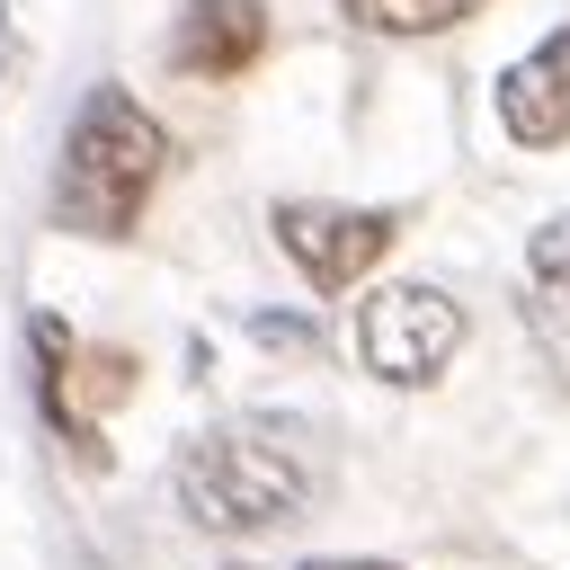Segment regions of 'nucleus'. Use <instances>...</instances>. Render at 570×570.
Masks as SVG:
<instances>
[{
    "label": "nucleus",
    "instance_id": "obj_1",
    "mask_svg": "<svg viewBox=\"0 0 570 570\" xmlns=\"http://www.w3.org/2000/svg\"><path fill=\"white\" fill-rule=\"evenodd\" d=\"M160 169H169L160 116L125 80H98L71 107V134H62V160H53V232H71V240H125L142 223Z\"/></svg>",
    "mask_w": 570,
    "mask_h": 570
},
{
    "label": "nucleus",
    "instance_id": "obj_2",
    "mask_svg": "<svg viewBox=\"0 0 570 570\" xmlns=\"http://www.w3.org/2000/svg\"><path fill=\"white\" fill-rule=\"evenodd\" d=\"M312 454L294 445L285 419H240V428H205L178 445L169 463V490L187 508V525L205 534H267L285 517L312 508Z\"/></svg>",
    "mask_w": 570,
    "mask_h": 570
},
{
    "label": "nucleus",
    "instance_id": "obj_3",
    "mask_svg": "<svg viewBox=\"0 0 570 570\" xmlns=\"http://www.w3.org/2000/svg\"><path fill=\"white\" fill-rule=\"evenodd\" d=\"M454 347H463V312L436 285H383V294L356 303V356L383 383H410L419 392V383H436L454 365Z\"/></svg>",
    "mask_w": 570,
    "mask_h": 570
},
{
    "label": "nucleus",
    "instance_id": "obj_4",
    "mask_svg": "<svg viewBox=\"0 0 570 570\" xmlns=\"http://www.w3.org/2000/svg\"><path fill=\"white\" fill-rule=\"evenodd\" d=\"M267 223H276V249L303 267L312 294L365 285V276L383 267V249L401 240V223H392L383 205H321V196H285Z\"/></svg>",
    "mask_w": 570,
    "mask_h": 570
},
{
    "label": "nucleus",
    "instance_id": "obj_5",
    "mask_svg": "<svg viewBox=\"0 0 570 570\" xmlns=\"http://www.w3.org/2000/svg\"><path fill=\"white\" fill-rule=\"evenodd\" d=\"M499 125H508V142H525V151L570 142V27H552L534 53H517V62L499 71Z\"/></svg>",
    "mask_w": 570,
    "mask_h": 570
},
{
    "label": "nucleus",
    "instance_id": "obj_6",
    "mask_svg": "<svg viewBox=\"0 0 570 570\" xmlns=\"http://www.w3.org/2000/svg\"><path fill=\"white\" fill-rule=\"evenodd\" d=\"M258 53H267L258 0H187L169 27V71H187V80H240Z\"/></svg>",
    "mask_w": 570,
    "mask_h": 570
},
{
    "label": "nucleus",
    "instance_id": "obj_7",
    "mask_svg": "<svg viewBox=\"0 0 570 570\" xmlns=\"http://www.w3.org/2000/svg\"><path fill=\"white\" fill-rule=\"evenodd\" d=\"M27 338H36V410H45V428L80 454V463H107V445H98V428L80 419V401H71V365H80V347H71V330L53 321V312H36L27 321Z\"/></svg>",
    "mask_w": 570,
    "mask_h": 570
},
{
    "label": "nucleus",
    "instance_id": "obj_8",
    "mask_svg": "<svg viewBox=\"0 0 570 570\" xmlns=\"http://www.w3.org/2000/svg\"><path fill=\"white\" fill-rule=\"evenodd\" d=\"M356 27H374V36H445V27H463L481 0H338Z\"/></svg>",
    "mask_w": 570,
    "mask_h": 570
},
{
    "label": "nucleus",
    "instance_id": "obj_9",
    "mask_svg": "<svg viewBox=\"0 0 570 570\" xmlns=\"http://www.w3.org/2000/svg\"><path fill=\"white\" fill-rule=\"evenodd\" d=\"M525 276H534L543 312H552V321H570V214H552V223L525 240Z\"/></svg>",
    "mask_w": 570,
    "mask_h": 570
},
{
    "label": "nucleus",
    "instance_id": "obj_10",
    "mask_svg": "<svg viewBox=\"0 0 570 570\" xmlns=\"http://www.w3.org/2000/svg\"><path fill=\"white\" fill-rule=\"evenodd\" d=\"M9 62H18V27H9V0H0V89H9Z\"/></svg>",
    "mask_w": 570,
    "mask_h": 570
},
{
    "label": "nucleus",
    "instance_id": "obj_11",
    "mask_svg": "<svg viewBox=\"0 0 570 570\" xmlns=\"http://www.w3.org/2000/svg\"><path fill=\"white\" fill-rule=\"evenodd\" d=\"M312 570H401V561H312Z\"/></svg>",
    "mask_w": 570,
    "mask_h": 570
}]
</instances>
